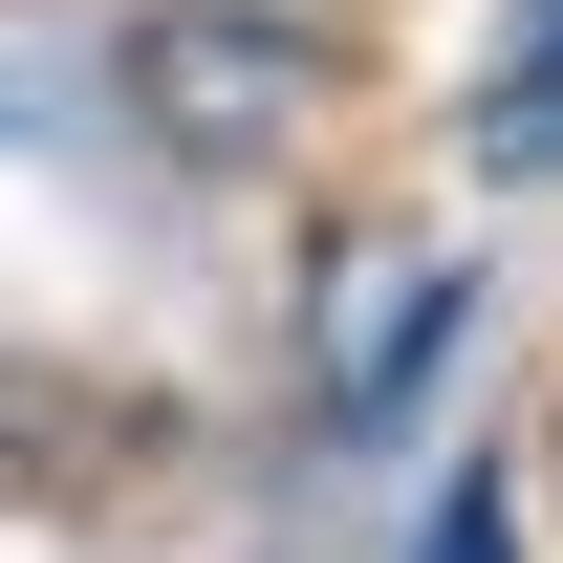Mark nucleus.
Returning <instances> with one entry per match:
<instances>
[{"instance_id":"4","label":"nucleus","mask_w":563,"mask_h":563,"mask_svg":"<svg viewBox=\"0 0 563 563\" xmlns=\"http://www.w3.org/2000/svg\"><path fill=\"white\" fill-rule=\"evenodd\" d=\"M412 563H520V520H498V477H455V520H433Z\"/></svg>"},{"instance_id":"3","label":"nucleus","mask_w":563,"mask_h":563,"mask_svg":"<svg viewBox=\"0 0 563 563\" xmlns=\"http://www.w3.org/2000/svg\"><path fill=\"white\" fill-rule=\"evenodd\" d=\"M477 152H498V174H563V0L520 22V44H498V87H477Z\"/></svg>"},{"instance_id":"1","label":"nucleus","mask_w":563,"mask_h":563,"mask_svg":"<svg viewBox=\"0 0 563 563\" xmlns=\"http://www.w3.org/2000/svg\"><path fill=\"white\" fill-rule=\"evenodd\" d=\"M131 109L196 152H282V109H303V44L282 22H152L131 44Z\"/></svg>"},{"instance_id":"2","label":"nucleus","mask_w":563,"mask_h":563,"mask_svg":"<svg viewBox=\"0 0 563 563\" xmlns=\"http://www.w3.org/2000/svg\"><path fill=\"white\" fill-rule=\"evenodd\" d=\"M433 325H455V261L433 239H347L325 261V412H390L433 368Z\"/></svg>"}]
</instances>
